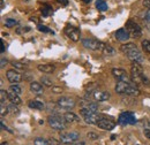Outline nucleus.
<instances>
[{"mask_svg": "<svg viewBox=\"0 0 150 145\" xmlns=\"http://www.w3.org/2000/svg\"><path fill=\"white\" fill-rule=\"evenodd\" d=\"M82 44L86 49L91 50V51L99 50V47H100V42H98L97 39H94V38H84V39H82Z\"/></svg>", "mask_w": 150, "mask_h": 145, "instance_id": "obj_10", "label": "nucleus"}, {"mask_svg": "<svg viewBox=\"0 0 150 145\" xmlns=\"http://www.w3.org/2000/svg\"><path fill=\"white\" fill-rule=\"evenodd\" d=\"M5 52V43H4V40L1 39V53H4Z\"/></svg>", "mask_w": 150, "mask_h": 145, "instance_id": "obj_44", "label": "nucleus"}, {"mask_svg": "<svg viewBox=\"0 0 150 145\" xmlns=\"http://www.w3.org/2000/svg\"><path fill=\"white\" fill-rule=\"evenodd\" d=\"M81 105H82V107L89 108L90 111H93V112H96V111L98 109V105H97L96 103H90V101H82V103H81Z\"/></svg>", "mask_w": 150, "mask_h": 145, "instance_id": "obj_23", "label": "nucleus"}, {"mask_svg": "<svg viewBox=\"0 0 150 145\" xmlns=\"http://www.w3.org/2000/svg\"><path fill=\"white\" fill-rule=\"evenodd\" d=\"M6 99H8V92L5 90H0V101H1V104H5Z\"/></svg>", "mask_w": 150, "mask_h": 145, "instance_id": "obj_33", "label": "nucleus"}, {"mask_svg": "<svg viewBox=\"0 0 150 145\" xmlns=\"http://www.w3.org/2000/svg\"><path fill=\"white\" fill-rule=\"evenodd\" d=\"M59 4H61V5H64V6H67L68 5V0H57Z\"/></svg>", "mask_w": 150, "mask_h": 145, "instance_id": "obj_41", "label": "nucleus"}, {"mask_svg": "<svg viewBox=\"0 0 150 145\" xmlns=\"http://www.w3.org/2000/svg\"><path fill=\"white\" fill-rule=\"evenodd\" d=\"M97 127L100 128V129H104V130H112L113 128L115 127V122L110 120V119H106V118H102L98 123H97Z\"/></svg>", "mask_w": 150, "mask_h": 145, "instance_id": "obj_12", "label": "nucleus"}, {"mask_svg": "<svg viewBox=\"0 0 150 145\" xmlns=\"http://www.w3.org/2000/svg\"><path fill=\"white\" fill-rule=\"evenodd\" d=\"M115 38L119 42H127L131 38V35H129V32L126 29H122L121 28V29H118L115 31Z\"/></svg>", "mask_w": 150, "mask_h": 145, "instance_id": "obj_14", "label": "nucleus"}, {"mask_svg": "<svg viewBox=\"0 0 150 145\" xmlns=\"http://www.w3.org/2000/svg\"><path fill=\"white\" fill-rule=\"evenodd\" d=\"M34 144H35V145H51L49 141H46V139H44V138H40V137L35 138Z\"/></svg>", "mask_w": 150, "mask_h": 145, "instance_id": "obj_30", "label": "nucleus"}, {"mask_svg": "<svg viewBox=\"0 0 150 145\" xmlns=\"http://www.w3.org/2000/svg\"><path fill=\"white\" fill-rule=\"evenodd\" d=\"M118 122L120 125H122V126H129V125L133 126V125L136 123V118L132 112H122L119 115Z\"/></svg>", "mask_w": 150, "mask_h": 145, "instance_id": "obj_5", "label": "nucleus"}, {"mask_svg": "<svg viewBox=\"0 0 150 145\" xmlns=\"http://www.w3.org/2000/svg\"><path fill=\"white\" fill-rule=\"evenodd\" d=\"M144 134H146V136L150 139V130H144Z\"/></svg>", "mask_w": 150, "mask_h": 145, "instance_id": "obj_46", "label": "nucleus"}, {"mask_svg": "<svg viewBox=\"0 0 150 145\" xmlns=\"http://www.w3.org/2000/svg\"><path fill=\"white\" fill-rule=\"evenodd\" d=\"M61 89H60V88H53V92H56V93H59V92H60V93H61Z\"/></svg>", "mask_w": 150, "mask_h": 145, "instance_id": "obj_45", "label": "nucleus"}, {"mask_svg": "<svg viewBox=\"0 0 150 145\" xmlns=\"http://www.w3.org/2000/svg\"><path fill=\"white\" fill-rule=\"evenodd\" d=\"M87 136H88V138H89V139H93V141L98 139V135H97V134H94V132H89Z\"/></svg>", "mask_w": 150, "mask_h": 145, "instance_id": "obj_37", "label": "nucleus"}, {"mask_svg": "<svg viewBox=\"0 0 150 145\" xmlns=\"http://www.w3.org/2000/svg\"><path fill=\"white\" fill-rule=\"evenodd\" d=\"M120 51L124 53V54L127 55V58L133 61V62H143V56H142V53L137 50L136 45L133 44V43H127V44H124L120 46Z\"/></svg>", "mask_w": 150, "mask_h": 145, "instance_id": "obj_1", "label": "nucleus"}, {"mask_svg": "<svg viewBox=\"0 0 150 145\" xmlns=\"http://www.w3.org/2000/svg\"><path fill=\"white\" fill-rule=\"evenodd\" d=\"M143 126H144V130H150V122L149 121H144L143 122Z\"/></svg>", "mask_w": 150, "mask_h": 145, "instance_id": "obj_38", "label": "nucleus"}, {"mask_svg": "<svg viewBox=\"0 0 150 145\" xmlns=\"http://www.w3.org/2000/svg\"><path fill=\"white\" fill-rule=\"evenodd\" d=\"M144 18H146V20H147V22H149V23H150V9L147 12V13H146Z\"/></svg>", "mask_w": 150, "mask_h": 145, "instance_id": "obj_42", "label": "nucleus"}, {"mask_svg": "<svg viewBox=\"0 0 150 145\" xmlns=\"http://www.w3.org/2000/svg\"><path fill=\"white\" fill-rule=\"evenodd\" d=\"M30 91L34 94H36V96H42L44 89H43V85L40 83H38V82H31L30 83Z\"/></svg>", "mask_w": 150, "mask_h": 145, "instance_id": "obj_17", "label": "nucleus"}, {"mask_svg": "<svg viewBox=\"0 0 150 145\" xmlns=\"http://www.w3.org/2000/svg\"><path fill=\"white\" fill-rule=\"evenodd\" d=\"M72 145H84L83 142H77V143H73Z\"/></svg>", "mask_w": 150, "mask_h": 145, "instance_id": "obj_47", "label": "nucleus"}, {"mask_svg": "<svg viewBox=\"0 0 150 145\" xmlns=\"http://www.w3.org/2000/svg\"><path fill=\"white\" fill-rule=\"evenodd\" d=\"M142 4H143L144 7H147L148 9H150V0H143Z\"/></svg>", "mask_w": 150, "mask_h": 145, "instance_id": "obj_39", "label": "nucleus"}, {"mask_svg": "<svg viewBox=\"0 0 150 145\" xmlns=\"http://www.w3.org/2000/svg\"><path fill=\"white\" fill-rule=\"evenodd\" d=\"M7 113H8V107H5V104H1V106H0V115L5 116Z\"/></svg>", "mask_w": 150, "mask_h": 145, "instance_id": "obj_36", "label": "nucleus"}, {"mask_svg": "<svg viewBox=\"0 0 150 145\" xmlns=\"http://www.w3.org/2000/svg\"><path fill=\"white\" fill-rule=\"evenodd\" d=\"M13 66H14L16 69H20V70H24V69H25V65H23V63H21V62H18V61H16V62L14 61V62H13Z\"/></svg>", "mask_w": 150, "mask_h": 145, "instance_id": "obj_35", "label": "nucleus"}, {"mask_svg": "<svg viewBox=\"0 0 150 145\" xmlns=\"http://www.w3.org/2000/svg\"><path fill=\"white\" fill-rule=\"evenodd\" d=\"M31 21H33V22H36V23H37V18H31Z\"/></svg>", "mask_w": 150, "mask_h": 145, "instance_id": "obj_49", "label": "nucleus"}, {"mask_svg": "<svg viewBox=\"0 0 150 145\" xmlns=\"http://www.w3.org/2000/svg\"><path fill=\"white\" fill-rule=\"evenodd\" d=\"M9 91H13L14 93H16V94H19V96L22 93V89H21L19 85H18V83L12 84V85L9 87Z\"/></svg>", "mask_w": 150, "mask_h": 145, "instance_id": "obj_31", "label": "nucleus"}, {"mask_svg": "<svg viewBox=\"0 0 150 145\" xmlns=\"http://www.w3.org/2000/svg\"><path fill=\"white\" fill-rule=\"evenodd\" d=\"M8 100H9L12 104H15V105H20V104L22 103V100H21L19 94L14 93L13 91H9V92H8Z\"/></svg>", "mask_w": 150, "mask_h": 145, "instance_id": "obj_20", "label": "nucleus"}, {"mask_svg": "<svg viewBox=\"0 0 150 145\" xmlns=\"http://www.w3.org/2000/svg\"><path fill=\"white\" fill-rule=\"evenodd\" d=\"M96 8H97L98 11L104 12V11L108 9V4H106L104 0H96Z\"/></svg>", "mask_w": 150, "mask_h": 145, "instance_id": "obj_24", "label": "nucleus"}, {"mask_svg": "<svg viewBox=\"0 0 150 145\" xmlns=\"http://www.w3.org/2000/svg\"><path fill=\"white\" fill-rule=\"evenodd\" d=\"M103 118V115H100V114H98L97 112H94L91 115H89V116H87V118H84V121L88 123V125H96L97 126V123H98V121L100 120Z\"/></svg>", "mask_w": 150, "mask_h": 145, "instance_id": "obj_16", "label": "nucleus"}, {"mask_svg": "<svg viewBox=\"0 0 150 145\" xmlns=\"http://www.w3.org/2000/svg\"><path fill=\"white\" fill-rule=\"evenodd\" d=\"M83 1H84L86 4H90V2H91V0H83Z\"/></svg>", "mask_w": 150, "mask_h": 145, "instance_id": "obj_50", "label": "nucleus"}, {"mask_svg": "<svg viewBox=\"0 0 150 145\" xmlns=\"http://www.w3.org/2000/svg\"><path fill=\"white\" fill-rule=\"evenodd\" d=\"M141 45H142V49H143L147 53H150V40L143 39V40L141 42Z\"/></svg>", "mask_w": 150, "mask_h": 145, "instance_id": "obj_29", "label": "nucleus"}, {"mask_svg": "<svg viewBox=\"0 0 150 145\" xmlns=\"http://www.w3.org/2000/svg\"><path fill=\"white\" fill-rule=\"evenodd\" d=\"M80 134L77 131H71V132H66V134H60V143L66 145L73 144L76 139H79Z\"/></svg>", "mask_w": 150, "mask_h": 145, "instance_id": "obj_7", "label": "nucleus"}, {"mask_svg": "<svg viewBox=\"0 0 150 145\" xmlns=\"http://www.w3.org/2000/svg\"><path fill=\"white\" fill-rule=\"evenodd\" d=\"M94 98L98 101H105L110 99V93L108 91H102V90H96L93 93Z\"/></svg>", "mask_w": 150, "mask_h": 145, "instance_id": "obj_15", "label": "nucleus"}, {"mask_svg": "<svg viewBox=\"0 0 150 145\" xmlns=\"http://www.w3.org/2000/svg\"><path fill=\"white\" fill-rule=\"evenodd\" d=\"M6 63H7V60H6L5 58H1V66H0V67H1V68H4Z\"/></svg>", "mask_w": 150, "mask_h": 145, "instance_id": "obj_43", "label": "nucleus"}, {"mask_svg": "<svg viewBox=\"0 0 150 145\" xmlns=\"http://www.w3.org/2000/svg\"><path fill=\"white\" fill-rule=\"evenodd\" d=\"M114 90L119 94H128V96H139L141 92L139 88L131 82H118Z\"/></svg>", "mask_w": 150, "mask_h": 145, "instance_id": "obj_3", "label": "nucleus"}, {"mask_svg": "<svg viewBox=\"0 0 150 145\" xmlns=\"http://www.w3.org/2000/svg\"><path fill=\"white\" fill-rule=\"evenodd\" d=\"M51 13H52V8H51L49 5H45V6L43 7V9H42V15H43L44 18H46V16H49Z\"/></svg>", "mask_w": 150, "mask_h": 145, "instance_id": "obj_27", "label": "nucleus"}, {"mask_svg": "<svg viewBox=\"0 0 150 145\" xmlns=\"http://www.w3.org/2000/svg\"><path fill=\"white\" fill-rule=\"evenodd\" d=\"M23 30H24L25 32H28V31H30V28H29V27H27V28H24Z\"/></svg>", "mask_w": 150, "mask_h": 145, "instance_id": "obj_48", "label": "nucleus"}, {"mask_svg": "<svg viewBox=\"0 0 150 145\" xmlns=\"http://www.w3.org/2000/svg\"><path fill=\"white\" fill-rule=\"evenodd\" d=\"M24 1H29V0H24Z\"/></svg>", "mask_w": 150, "mask_h": 145, "instance_id": "obj_52", "label": "nucleus"}, {"mask_svg": "<svg viewBox=\"0 0 150 145\" xmlns=\"http://www.w3.org/2000/svg\"><path fill=\"white\" fill-rule=\"evenodd\" d=\"M7 107H8V112H11L13 115H19L20 109L16 107V105H15V104H11V105H8Z\"/></svg>", "mask_w": 150, "mask_h": 145, "instance_id": "obj_28", "label": "nucleus"}, {"mask_svg": "<svg viewBox=\"0 0 150 145\" xmlns=\"http://www.w3.org/2000/svg\"><path fill=\"white\" fill-rule=\"evenodd\" d=\"M37 69L39 72H45V74H52L56 68H54L53 65H38Z\"/></svg>", "mask_w": 150, "mask_h": 145, "instance_id": "obj_18", "label": "nucleus"}, {"mask_svg": "<svg viewBox=\"0 0 150 145\" xmlns=\"http://www.w3.org/2000/svg\"><path fill=\"white\" fill-rule=\"evenodd\" d=\"M37 29L40 31V32H52L47 27H45V25H43V24H38Z\"/></svg>", "mask_w": 150, "mask_h": 145, "instance_id": "obj_34", "label": "nucleus"}, {"mask_svg": "<svg viewBox=\"0 0 150 145\" xmlns=\"http://www.w3.org/2000/svg\"><path fill=\"white\" fill-rule=\"evenodd\" d=\"M29 107L30 108H34V109H39V111H42V109L44 108L45 106H44V103H42V101H38V100H31V101H29Z\"/></svg>", "mask_w": 150, "mask_h": 145, "instance_id": "obj_22", "label": "nucleus"}, {"mask_svg": "<svg viewBox=\"0 0 150 145\" xmlns=\"http://www.w3.org/2000/svg\"><path fill=\"white\" fill-rule=\"evenodd\" d=\"M99 51H102L103 52V54L105 55H113L114 54V50H113V47H111L110 45H106V44H104V43H100V47H99Z\"/></svg>", "mask_w": 150, "mask_h": 145, "instance_id": "obj_19", "label": "nucleus"}, {"mask_svg": "<svg viewBox=\"0 0 150 145\" xmlns=\"http://www.w3.org/2000/svg\"><path fill=\"white\" fill-rule=\"evenodd\" d=\"M6 76H7V80L11 82V83H13V84H15V83H19L22 81V75L18 72L16 70H13V69H11V70H7L6 72Z\"/></svg>", "mask_w": 150, "mask_h": 145, "instance_id": "obj_13", "label": "nucleus"}, {"mask_svg": "<svg viewBox=\"0 0 150 145\" xmlns=\"http://www.w3.org/2000/svg\"><path fill=\"white\" fill-rule=\"evenodd\" d=\"M126 28V30L129 32V35L133 37H140L142 35V29H141V27L135 22V21H133V20H128L127 22H126V25H125Z\"/></svg>", "mask_w": 150, "mask_h": 145, "instance_id": "obj_6", "label": "nucleus"}, {"mask_svg": "<svg viewBox=\"0 0 150 145\" xmlns=\"http://www.w3.org/2000/svg\"><path fill=\"white\" fill-rule=\"evenodd\" d=\"M57 103H58V106H59L60 108L67 109V111L73 109L75 107L74 99H72V98H69V97H60Z\"/></svg>", "mask_w": 150, "mask_h": 145, "instance_id": "obj_8", "label": "nucleus"}, {"mask_svg": "<svg viewBox=\"0 0 150 145\" xmlns=\"http://www.w3.org/2000/svg\"><path fill=\"white\" fill-rule=\"evenodd\" d=\"M65 34L66 36L68 37L73 42H77L80 39V30L75 27H72V25H67L65 28Z\"/></svg>", "mask_w": 150, "mask_h": 145, "instance_id": "obj_11", "label": "nucleus"}, {"mask_svg": "<svg viewBox=\"0 0 150 145\" xmlns=\"http://www.w3.org/2000/svg\"><path fill=\"white\" fill-rule=\"evenodd\" d=\"M47 121H49L50 127L52 128V129H54V130H64L66 128V121H65V119H62L59 115L49 116Z\"/></svg>", "mask_w": 150, "mask_h": 145, "instance_id": "obj_4", "label": "nucleus"}, {"mask_svg": "<svg viewBox=\"0 0 150 145\" xmlns=\"http://www.w3.org/2000/svg\"><path fill=\"white\" fill-rule=\"evenodd\" d=\"M131 72H132V80H133V82L135 84H142V83L143 84H147V85L150 84L149 80L143 74V69H142V67H141V65L139 62H133Z\"/></svg>", "mask_w": 150, "mask_h": 145, "instance_id": "obj_2", "label": "nucleus"}, {"mask_svg": "<svg viewBox=\"0 0 150 145\" xmlns=\"http://www.w3.org/2000/svg\"><path fill=\"white\" fill-rule=\"evenodd\" d=\"M1 145H8V144H7V143H5V142H4V143H1Z\"/></svg>", "mask_w": 150, "mask_h": 145, "instance_id": "obj_51", "label": "nucleus"}, {"mask_svg": "<svg viewBox=\"0 0 150 145\" xmlns=\"http://www.w3.org/2000/svg\"><path fill=\"white\" fill-rule=\"evenodd\" d=\"M93 113H94L93 111H90L89 108H86V107H82V108L80 109V114H81L83 118H87V116L91 115Z\"/></svg>", "mask_w": 150, "mask_h": 145, "instance_id": "obj_32", "label": "nucleus"}, {"mask_svg": "<svg viewBox=\"0 0 150 145\" xmlns=\"http://www.w3.org/2000/svg\"><path fill=\"white\" fill-rule=\"evenodd\" d=\"M64 119H65L66 122H79V121H80V118H79L76 114L72 113V112L66 113V114L64 115Z\"/></svg>", "mask_w": 150, "mask_h": 145, "instance_id": "obj_21", "label": "nucleus"}, {"mask_svg": "<svg viewBox=\"0 0 150 145\" xmlns=\"http://www.w3.org/2000/svg\"><path fill=\"white\" fill-rule=\"evenodd\" d=\"M112 75L118 82H131V78H129L128 74L124 69L114 68V69H112Z\"/></svg>", "mask_w": 150, "mask_h": 145, "instance_id": "obj_9", "label": "nucleus"}, {"mask_svg": "<svg viewBox=\"0 0 150 145\" xmlns=\"http://www.w3.org/2000/svg\"><path fill=\"white\" fill-rule=\"evenodd\" d=\"M0 126H1V129H4V130H7V131H9V132H12V130H9L8 128L6 127V126L4 125V122H2V121H0Z\"/></svg>", "mask_w": 150, "mask_h": 145, "instance_id": "obj_40", "label": "nucleus"}, {"mask_svg": "<svg viewBox=\"0 0 150 145\" xmlns=\"http://www.w3.org/2000/svg\"><path fill=\"white\" fill-rule=\"evenodd\" d=\"M18 23H19V21L15 20V18H7V20L5 21V25H6L7 28H13V27H15Z\"/></svg>", "mask_w": 150, "mask_h": 145, "instance_id": "obj_25", "label": "nucleus"}, {"mask_svg": "<svg viewBox=\"0 0 150 145\" xmlns=\"http://www.w3.org/2000/svg\"><path fill=\"white\" fill-rule=\"evenodd\" d=\"M40 82H42V84H43V85H45V87H47V88L53 87V82H52V80H50V78H49V77H46V76L42 77V78H40Z\"/></svg>", "mask_w": 150, "mask_h": 145, "instance_id": "obj_26", "label": "nucleus"}]
</instances>
